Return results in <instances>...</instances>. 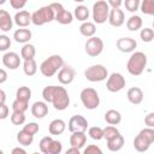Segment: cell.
Here are the masks:
<instances>
[{"label":"cell","instance_id":"1","mask_svg":"<svg viewBox=\"0 0 154 154\" xmlns=\"http://www.w3.org/2000/svg\"><path fill=\"white\" fill-rule=\"evenodd\" d=\"M42 97L47 103H52L57 111H64L70 105V96L64 87L47 85L42 90Z\"/></svg>","mask_w":154,"mask_h":154},{"label":"cell","instance_id":"2","mask_svg":"<svg viewBox=\"0 0 154 154\" xmlns=\"http://www.w3.org/2000/svg\"><path fill=\"white\" fill-rule=\"evenodd\" d=\"M146 66H147V55L143 52H132L126 64L128 72L132 76H140L143 73Z\"/></svg>","mask_w":154,"mask_h":154},{"label":"cell","instance_id":"3","mask_svg":"<svg viewBox=\"0 0 154 154\" xmlns=\"http://www.w3.org/2000/svg\"><path fill=\"white\" fill-rule=\"evenodd\" d=\"M64 66V59L59 54H53L43 60L40 65V71L45 77L54 76Z\"/></svg>","mask_w":154,"mask_h":154},{"label":"cell","instance_id":"4","mask_svg":"<svg viewBox=\"0 0 154 154\" xmlns=\"http://www.w3.org/2000/svg\"><path fill=\"white\" fill-rule=\"evenodd\" d=\"M31 20L34 25L37 26L45 25L46 23H51L52 20H55V12L51 5L42 6L38 10H36L34 13H31Z\"/></svg>","mask_w":154,"mask_h":154},{"label":"cell","instance_id":"5","mask_svg":"<svg viewBox=\"0 0 154 154\" xmlns=\"http://www.w3.org/2000/svg\"><path fill=\"white\" fill-rule=\"evenodd\" d=\"M111 6L105 0H96L93 5V19L96 24H103L108 20Z\"/></svg>","mask_w":154,"mask_h":154},{"label":"cell","instance_id":"6","mask_svg":"<svg viewBox=\"0 0 154 154\" xmlns=\"http://www.w3.org/2000/svg\"><path fill=\"white\" fill-rule=\"evenodd\" d=\"M82 105L87 109H95L100 105V96L94 88H84L79 94Z\"/></svg>","mask_w":154,"mask_h":154},{"label":"cell","instance_id":"7","mask_svg":"<svg viewBox=\"0 0 154 154\" xmlns=\"http://www.w3.org/2000/svg\"><path fill=\"white\" fill-rule=\"evenodd\" d=\"M84 77L89 82H102L108 78V71L103 65L96 64L87 67L84 71Z\"/></svg>","mask_w":154,"mask_h":154},{"label":"cell","instance_id":"8","mask_svg":"<svg viewBox=\"0 0 154 154\" xmlns=\"http://www.w3.org/2000/svg\"><path fill=\"white\" fill-rule=\"evenodd\" d=\"M125 78L122 73L119 72H113L108 76L107 81H106V88L108 91L111 93H118L122 89H124L125 87Z\"/></svg>","mask_w":154,"mask_h":154},{"label":"cell","instance_id":"9","mask_svg":"<svg viewBox=\"0 0 154 154\" xmlns=\"http://www.w3.org/2000/svg\"><path fill=\"white\" fill-rule=\"evenodd\" d=\"M51 6H52V8H53L54 12H55V20H57L58 23H60V24H63V25H66V24L72 23V20H73V14H72L70 11L65 10L64 6H63L60 2H52Z\"/></svg>","mask_w":154,"mask_h":154},{"label":"cell","instance_id":"10","mask_svg":"<svg viewBox=\"0 0 154 154\" xmlns=\"http://www.w3.org/2000/svg\"><path fill=\"white\" fill-rule=\"evenodd\" d=\"M85 53L89 57H99L103 51V41L97 36L88 37L85 42Z\"/></svg>","mask_w":154,"mask_h":154},{"label":"cell","instance_id":"11","mask_svg":"<svg viewBox=\"0 0 154 154\" xmlns=\"http://www.w3.org/2000/svg\"><path fill=\"white\" fill-rule=\"evenodd\" d=\"M67 128L70 132H75V131H87L88 129V120L79 114L72 116L67 123Z\"/></svg>","mask_w":154,"mask_h":154},{"label":"cell","instance_id":"12","mask_svg":"<svg viewBox=\"0 0 154 154\" xmlns=\"http://www.w3.org/2000/svg\"><path fill=\"white\" fill-rule=\"evenodd\" d=\"M75 70L71 67V66H67V65H64L59 71H58V81L60 84L63 85H67L70 83L73 82L75 79Z\"/></svg>","mask_w":154,"mask_h":154},{"label":"cell","instance_id":"13","mask_svg":"<svg viewBox=\"0 0 154 154\" xmlns=\"http://www.w3.org/2000/svg\"><path fill=\"white\" fill-rule=\"evenodd\" d=\"M108 23L116 28H119L125 23V14L123 10H120V7H117V8L111 7L109 16H108Z\"/></svg>","mask_w":154,"mask_h":154},{"label":"cell","instance_id":"14","mask_svg":"<svg viewBox=\"0 0 154 154\" xmlns=\"http://www.w3.org/2000/svg\"><path fill=\"white\" fill-rule=\"evenodd\" d=\"M117 48L123 53H132L137 47V42L132 37H120L116 42Z\"/></svg>","mask_w":154,"mask_h":154},{"label":"cell","instance_id":"15","mask_svg":"<svg viewBox=\"0 0 154 154\" xmlns=\"http://www.w3.org/2000/svg\"><path fill=\"white\" fill-rule=\"evenodd\" d=\"M2 65L10 70H16L20 65V58L16 52H6L2 55Z\"/></svg>","mask_w":154,"mask_h":154},{"label":"cell","instance_id":"16","mask_svg":"<svg viewBox=\"0 0 154 154\" xmlns=\"http://www.w3.org/2000/svg\"><path fill=\"white\" fill-rule=\"evenodd\" d=\"M31 114L36 119H42L48 114V105L47 102L43 101H36L31 106Z\"/></svg>","mask_w":154,"mask_h":154},{"label":"cell","instance_id":"17","mask_svg":"<svg viewBox=\"0 0 154 154\" xmlns=\"http://www.w3.org/2000/svg\"><path fill=\"white\" fill-rule=\"evenodd\" d=\"M13 18L6 10H0V30L2 32H7L13 26Z\"/></svg>","mask_w":154,"mask_h":154},{"label":"cell","instance_id":"18","mask_svg":"<svg viewBox=\"0 0 154 154\" xmlns=\"http://www.w3.org/2000/svg\"><path fill=\"white\" fill-rule=\"evenodd\" d=\"M87 143V135L85 131H75L71 132L70 136V144L72 147H77L79 149H82Z\"/></svg>","mask_w":154,"mask_h":154},{"label":"cell","instance_id":"19","mask_svg":"<svg viewBox=\"0 0 154 154\" xmlns=\"http://www.w3.org/2000/svg\"><path fill=\"white\" fill-rule=\"evenodd\" d=\"M13 20H14V23H16L19 28H26L30 23H32V20H31V14H30L28 11H24V10L18 11V12L14 14Z\"/></svg>","mask_w":154,"mask_h":154},{"label":"cell","instance_id":"20","mask_svg":"<svg viewBox=\"0 0 154 154\" xmlns=\"http://www.w3.org/2000/svg\"><path fill=\"white\" fill-rule=\"evenodd\" d=\"M143 96H144L143 91L138 87H132L126 93V97H128L129 102H131L132 105H140L143 101Z\"/></svg>","mask_w":154,"mask_h":154},{"label":"cell","instance_id":"21","mask_svg":"<svg viewBox=\"0 0 154 154\" xmlns=\"http://www.w3.org/2000/svg\"><path fill=\"white\" fill-rule=\"evenodd\" d=\"M66 129V123L63 120V119H54L49 123V126H48V132L53 136H58V135H61Z\"/></svg>","mask_w":154,"mask_h":154},{"label":"cell","instance_id":"22","mask_svg":"<svg viewBox=\"0 0 154 154\" xmlns=\"http://www.w3.org/2000/svg\"><path fill=\"white\" fill-rule=\"evenodd\" d=\"M31 31L29 29H24V28H20V29H17L14 32H13V38L16 42L18 43H28L30 40H31Z\"/></svg>","mask_w":154,"mask_h":154},{"label":"cell","instance_id":"23","mask_svg":"<svg viewBox=\"0 0 154 154\" xmlns=\"http://www.w3.org/2000/svg\"><path fill=\"white\" fill-rule=\"evenodd\" d=\"M103 119L107 124L109 125H118L120 122H122V114L120 112H118L117 109H108L105 116H103Z\"/></svg>","mask_w":154,"mask_h":154},{"label":"cell","instance_id":"24","mask_svg":"<svg viewBox=\"0 0 154 154\" xmlns=\"http://www.w3.org/2000/svg\"><path fill=\"white\" fill-rule=\"evenodd\" d=\"M106 142H107V148H108V150H111V152H118V150H120V149L123 148V146H124V137H123L120 134H118L117 136H114V137L111 138V140H107Z\"/></svg>","mask_w":154,"mask_h":154},{"label":"cell","instance_id":"25","mask_svg":"<svg viewBox=\"0 0 154 154\" xmlns=\"http://www.w3.org/2000/svg\"><path fill=\"white\" fill-rule=\"evenodd\" d=\"M142 25H143V20L137 14H132L126 20V28L130 31H137V30L142 29Z\"/></svg>","mask_w":154,"mask_h":154},{"label":"cell","instance_id":"26","mask_svg":"<svg viewBox=\"0 0 154 154\" xmlns=\"http://www.w3.org/2000/svg\"><path fill=\"white\" fill-rule=\"evenodd\" d=\"M79 32L81 35H83L84 37H91L95 35L96 32V26H95V23L93 22H83L79 26Z\"/></svg>","mask_w":154,"mask_h":154},{"label":"cell","instance_id":"27","mask_svg":"<svg viewBox=\"0 0 154 154\" xmlns=\"http://www.w3.org/2000/svg\"><path fill=\"white\" fill-rule=\"evenodd\" d=\"M36 54V49L35 46L31 43H24L22 49H20V58L23 60H29V59H34Z\"/></svg>","mask_w":154,"mask_h":154},{"label":"cell","instance_id":"28","mask_svg":"<svg viewBox=\"0 0 154 154\" xmlns=\"http://www.w3.org/2000/svg\"><path fill=\"white\" fill-rule=\"evenodd\" d=\"M73 16L79 22H87V19L89 18L90 16V12H89V8L84 5H78L75 11H73Z\"/></svg>","mask_w":154,"mask_h":154},{"label":"cell","instance_id":"29","mask_svg":"<svg viewBox=\"0 0 154 154\" xmlns=\"http://www.w3.org/2000/svg\"><path fill=\"white\" fill-rule=\"evenodd\" d=\"M17 141L20 146L23 147H26V146H30L34 141V135H31L30 132L25 131L24 129H22L18 134H17Z\"/></svg>","mask_w":154,"mask_h":154},{"label":"cell","instance_id":"30","mask_svg":"<svg viewBox=\"0 0 154 154\" xmlns=\"http://www.w3.org/2000/svg\"><path fill=\"white\" fill-rule=\"evenodd\" d=\"M149 147H150V143L144 138V137H142L140 134L135 137V140H134V148L137 150V152H147L148 149H149Z\"/></svg>","mask_w":154,"mask_h":154},{"label":"cell","instance_id":"31","mask_svg":"<svg viewBox=\"0 0 154 154\" xmlns=\"http://www.w3.org/2000/svg\"><path fill=\"white\" fill-rule=\"evenodd\" d=\"M16 99L17 100H20V101H24V102H29V100L31 99V90L29 87H25V85H22L17 89L16 91Z\"/></svg>","mask_w":154,"mask_h":154},{"label":"cell","instance_id":"32","mask_svg":"<svg viewBox=\"0 0 154 154\" xmlns=\"http://www.w3.org/2000/svg\"><path fill=\"white\" fill-rule=\"evenodd\" d=\"M23 71L26 76H34L37 72V64L35 61V59H29V60H24L23 63Z\"/></svg>","mask_w":154,"mask_h":154},{"label":"cell","instance_id":"33","mask_svg":"<svg viewBox=\"0 0 154 154\" xmlns=\"http://www.w3.org/2000/svg\"><path fill=\"white\" fill-rule=\"evenodd\" d=\"M140 10L147 16H154V0H141Z\"/></svg>","mask_w":154,"mask_h":154},{"label":"cell","instance_id":"34","mask_svg":"<svg viewBox=\"0 0 154 154\" xmlns=\"http://www.w3.org/2000/svg\"><path fill=\"white\" fill-rule=\"evenodd\" d=\"M88 135L90 136V138L95 141H100L103 138V129L100 126H91L88 130Z\"/></svg>","mask_w":154,"mask_h":154},{"label":"cell","instance_id":"35","mask_svg":"<svg viewBox=\"0 0 154 154\" xmlns=\"http://www.w3.org/2000/svg\"><path fill=\"white\" fill-rule=\"evenodd\" d=\"M140 37L143 42H152L154 40V30L153 28H143L140 31Z\"/></svg>","mask_w":154,"mask_h":154},{"label":"cell","instance_id":"36","mask_svg":"<svg viewBox=\"0 0 154 154\" xmlns=\"http://www.w3.org/2000/svg\"><path fill=\"white\" fill-rule=\"evenodd\" d=\"M53 142V138L51 136H45L41 138L40 143H38V147H40V150L43 153V154H48V150H49V147Z\"/></svg>","mask_w":154,"mask_h":154},{"label":"cell","instance_id":"37","mask_svg":"<svg viewBox=\"0 0 154 154\" xmlns=\"http://www.w3.org/2000/svg\"><path fill=\"white\" fill-rule=\"evenodd\" d=\"M124 6L125 8L131 12V13H135L136 11L140 10V6H141V0H124Z\"/></svg>","mask_w":154,"mask_h":154},{"label":"cell","instance_id":"38","mask_svg":"<svg viewBox=\"0 0 154 154\" xmlns=\"http://www.w3.org/2000/svg\"><path fill=\"white\" fill-rule=\"evenodd\" d=\"M11 123L13 125H22L25 123V114L24 112H12L11 114Z\"/></svg>","mask_w":154,"mask_h":154},{"label":"cell","instance_id":"39","mask_svg":"<svg viewBox=\"0 0 154 154\" xmlns=\"http://www.w3.org/2000/svg\"><path fill=\"white\" fill-rule=\"evenodd\" d=\"M118 134H120V132H119V130H118L114 125H108V126H106V128L103 129V138H106V141L113 138V137L117 136Z\"/></svg>","mask_w":154,"mask_h":154},{"label":"cell","instance_id":"40","mask_svg":"<svg viewBox=\"0 0 154 154\" xmlns=\"http://www.w3.org/2000/svg\"><path fill=\"white\" fill-rule=\"evenodd\" d=\"M138 134H140L142 137H144L150 144L154 143V128H149V126H147V128L142 129Z\"/></svg>","mask_w":154,"mask_h":154},{"label":"cell","instance_id":"41","mask_svg":"<svg viewBox=\"0 0 154 154\" xmlns=\"http://www.w3.org/2000/svg\"><path fill=\"white\" fill-rule=\"evenodd\" d=\"M28 105H29V102H24V101H20V100L16 99L12 102V111H14V112H24L25 113V111L28 109Z\"/></svg>","mask_w":154,"mask_h":154},{"label":"cell","instance_id":"42","mask_svg":"<svg viewBox=\"0 0 154 154\" xmlns=\"http://www.w3.org/2000/svg\"><path fill=\"white\" fill-rule=\"evenodd\" d=\"M11 47V40L7 35L2 34L0 35V51L1 52H6L8 48Z\"/></svg>","mask_w":154,"mask_h":154},{"label":"cell","instance_id":"43","mask_svg":"<svg viewBox=\"0 0 154 154\" xmlns=\"http://www.w3.org/2000/svg\"><path fill=\"white\" fill-rule=\"evenodd\" d=\"M63 150V144L60 141H57V140H53L51 147H49V150H48V154H59L61 153Z\"/></svg>","mask_w":154,"mask_h":154},{"label":"cell","instance_id":"44","mask_svg":"<svg viewBox=\"0 0 154 154\" xmlns=\"http://www.w3.org/2000/svg\"><path fill=\"white\" fill-rule=\"evenodd\" d=\"M23 129H24L25 131L30 132L31 135H36V134L38 132V129H40V126H38V124H37V123H35V122H30V123L25 124Z\"/></svg>","mask_w":154,"mask_h":154},{"label":"cell","instance_id":"45","mask_svg":"<svg viewBox=\"0 0 154 154\" xmlns=\"http://www.w3.org/2000/svg\"><path fill=\"white\" fill-rule=\"evenodd\" d=\"M83 153H84V154H96V153H97V154H101L102 150H101V148L97 147L96 144H89V146H87V147L84 148Z\"/></svg>","mask_w":154,"mask_h":154},{"label":"cell","instance_id":"46","mask_svg":"<svg viewBox=\"0 0 154 154\" xmlns=\"http://www.w3.org/2000/svg\"><path fill=\"white\" fill-rule=\"evenodd\" d=\"M28 0H10V5L14 10H22L26 5Z\"/></svg>","mask_w":154,"mask_h":154},{"label":"cell","instance_id":"47","mask_svg":"<svg viewBox=\"0 0 154 154\" xmlns=\"http://www.w3.org/2000/svg\"><path fill=\"white\" fill-rule=\"evenodd\" d=\"M144 124L146 126L154 128V112H150L144 117Z\"/></svg>","mask_w":154,"mask_h":154},{"label":"cell","instance_id":"48","mask_svg":"<svg viewBox=\"0 0 154 154\" xmlns=\"http://www.w3.org/2000/svg\"><path fill=\"white\" fill-rule=\"evenodd\" d=\"M10 108L6 106V103H0V119H6L8 116Z\"/></svg>","mask_w":154,"mask_h":154},{"label":"cell","instance_id":"49","mask_svg":"<svg viewBox=\"0 0 154 154\" xmlns=\"http://www.w3.org/2000/svg\"><path fill=\"white\" fill-rule=\"evenodd\" d=\"M107 2H108V5L111 7L117 8V7H120L122 6V4L124 2V0H107Z\"/></svg>","mask_w":154,"mask_h":154},{"label":"cell","instance_id":"50","mask_svg":"<svg viewBox=\"0 0 154 154\" xmlns=\"http://www.w3.org/2000/svg\"><path fill=\"white\" fill-rule=\"evenodd\" d=\"M11 154H26V150L24 148H22V147H16V148L12 149Z\"/></svg>","mask_w":154,"mask_h":154},{"label":"cell","instance_id":"51","mask_svg":"<svg viewBox=\"0 0 154 154\" xmlns=\"http://www.w3.org/2000/svg\"><path fill=\"white\" fill-rule=\"evenodd\" d=\"M66 154H81V149L77 148V147H70L67 150H66Z\"/></svg>","mask_w":154,"mask_h":154},{"label":"cell","instance_id":"52","mask_svg":"<svg viewBox=\"0 0 154 154\" xmlns=\"http://www.w3.org/2000/svg\"><path fill=\"white\" fill-rule=\"evenodd\" d=\"M6 79H7V73H6V71H5L4 69H1V70H0V83H1V84L5 83Z\"/></svg>","mask_w":154,"mask_h":154},{"label":"cell","instance_id":"53","mask_svg":"<svg viewBox=\"0 0 154 154\" xmlns=\"http://www.w3.org/2000/svg\"><path fill=\"white\" fill-rule=\"evenodd\" d=\"M0 103H5V100H6V94H5V91L1 89L0 90Z\"/></svg>","mask_w":154,"mask_h":154},{"label":"cell","instance_id":"54","mask_svg":"<svg viewBox=\"0 0 154 154\" xmlns=\"http://www.w3.org/2000/svg\"><path fill=\"white\" fill-rule=\"evenodd\" d=\"M72 1H75V2H79V4H81V2H83V1H85V0H72Z\"/></svg>","mask_w":154,"mask_h":154},{"label":"cell","instance_id":"55","mask_svg":"<svg viewBox=\"0 0 154 154\" xmlns=\"http://www.w3.org/2000/svg\"><path fill=\"white\" fill-rule=\"evenodd\" d=\"M6 2V0H0V5H4Z\"/></svg>","mask_w":154,"mask_h":154},{"label":"cell","instance_id":"56","mask_svg":"<svg viewBox=\"0 0 154 154\" xmlns=\"http://www.w3.org/2000/svg\"><path fill=\"white\" fill-rule=\"evenodd\" d=\"M153 30H154V20H153Z\"/></svg>","mask_w":154,"mask_h":154}]
</instances>
